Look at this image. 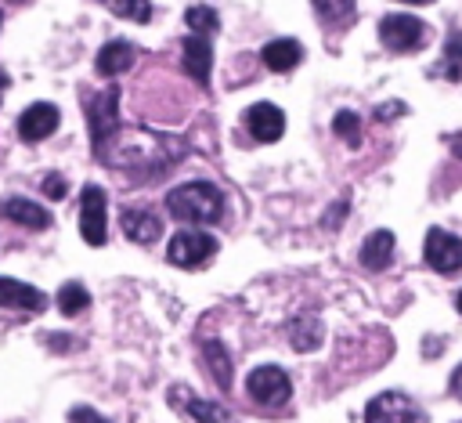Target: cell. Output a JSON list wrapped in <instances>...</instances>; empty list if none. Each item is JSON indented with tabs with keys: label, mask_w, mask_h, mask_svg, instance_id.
Wrapping results in <instances>:
<instances>
[{
	"label": "cell",
	"mask_w": 462,
	"mask_h": 423,
	"mask_svg": "<svg viewBox=\"0 0 462 423\" xmlns=\"http://www.w3.org/2000/svg\"><path fill=\"white\" fill-rule=\"evenodd\" d=\"M40 188H43L47 199H65V195H69V181H65L61 174H43Z\"/></svg>",
	"instance_id": "28"
},
{
	"label": "cell",
	"mask_w": 462,
	"mask_h": 423,
	"mask_svg": "<svg viewBox=\"0 0 462 423\" xmlns=\"http://www.w3.org/2000/svg\"><path fill=\"white\" fill-rule=\"evenodd\" d=\"M180 65H184V72H188L199 87H209L213 43H209L206 36H191V40H184V47H180Z\"/></svg>",
	"instance_id": "15"
},
{
	"label": "cell",
	"mask_w": 462,
	"mask_h": 423,
	"mask_svg": "<svg viewBox=\"0 0 462 423\" xmlns=\"http://www.w3.org/2000/svg\"><path fill=\"white\" fill-rule=\"evenodd\" d=\"M119 83H112V87H105L101 94H87L83 98V112H87V130H90V152H94V159L101 163L105 159V152H108V145L116 141V134H119Z\"/></svg>",
	"instance_id": "3"
},
{
	"label": "cell",
	"mask_w": 462,
	"mask_h": 423,
	"mask_svg": "<svg viewBox=\"0 0 462 423\" xmlns=\"http://www.w3.org/2000/svg\"><path fill=\"white\" fill-rule=\"evenodd\" d=\"M365 423H430V416L411 394L383 390L365 405Z\"/></svg>",
	"instance_id": "5"
},
{
	"label": "cell",
	"mask_w": 462,
	"mask_h": 423,
	"mask_svg": "<svg viewBox=\"0 0 462 423\" xmlns=\"http://www.w3.org/2000/svg\"><path fill=\"white\" fill-rule=\"evenodd\" d=\"M54 300H58V311H61L65 318L83 315V311L90 307V293H87V286H79V282H65Z\"/></svg>",
	"instance_id": "25"
},
{
	"label": "cell",
	"mask_w": 462,
	"mask_h": 423,
	"mask_svg": "<svg viewBox=\"0 0 462 423\" xmlns=\"http://www.w3.org/2000/svg\"><path fill=\"white\" fill-rule=\"evenodd\" d=\"M260 61L274 72H292L300 61H303V47L292 40V36H282V40H267L263 51H260Z\"/></svg>",
	"instance_id": "19"
},
{
	"label": "cell",
	"mask_w": 462,
	"mask_h": 423,
	"mask_svg": "<svg viewBox=\"0 0 462 423\" xmlns=\"http://www.w3.org/2000/svg\"><path fill=\"white\" fill-rule=\"evenodd\" d=\"M332 134H336L343 145L357 148V145H361V119H357L350 108H343V112L332 116Z\"/></svg>",
	"instance_id": "27"
},
{
	"label": "cell",
	"mask_w": 462,
	"mask_h": 423,
	"mask_svg": "<svg viewBox=\"0 0 462 423\" xmlns=\"http://www.w3.org/2000/svg\"><path fill=\"white\" fill-rule=\"evenodd\" d=\"M310 7L328 33H343L357 22V0H310Z\"/></svg>",
	"instance_id": "18"
},
{
	"label": "cell",
	"mask_w": 462,
	"mask_h": 423,
	"mask_svg": "<svg viewBox=\"0 0 462 423\" xmlns=\"http://www.w3.org/2000/svg\"><path fill=\"white\" fill-rule=\"evenodd\" d=\"M105 4L116 18H126V22H137V25H148L152 22V0H97Z\"/></svg>",
	"instance_id": "26"
},
{
	"label": "cell",
	"mask_w": 462,
	"mask_h": 423,
	"mask_svg": "<svg viewBox=\"0 0 462 423\" xmlns=\"http://www.w3.org/2000/svg\"><path fill=\"white\" fill-rule=\"evenodd\" d=\"M7 83H11V76L0 69V98H4V90H7Z\"/></svg>",
	"instance_id": "33"
},
{
	"label": "cell",
	"mask_w": 462,
	"mask_h": 423,
	"mask_svg": "<svg viewBox=\"0 0 462 423\" xmlns=\"http://www.w3.org/2000/svg\"><path fill=\"white\" fill-rule=\"evenodd\" d=\"M184 152H188V145L180 137L141 130V127H134V130L119 127L116 141L108 145L101 163L119 170V174H126L130 181H155V177L170 174L184 159Z\"/></svg>",
	"instance_id": "1"
},
{
	"label": "cell",
	"mask_w": 462,
	"mask_h": 423,
	"mask_svg": "<svg viewBox=\"0 0 462 423\" xmlns=\"http://www.w3.org/2000/svg\"><path fill=\"white\" fill-rule=\"evenodd\" d=\"M422 260L437 271V275H458L462 271V239L448 228H430L426 242H422Z\"/></svg>",
	"instance_id": "9"
},
{
	"label": "cell",
	"mask_w": 462,
	"mask_h": 423,
	"mask_svg": "<svg viewBox=\"0 0 462 423\" xmlns=\"http://www.w3.org/2000/svg\"><path fill=\"white\" fill-rule=\"evenodd\" d=\"M0 217L11 221V224H18V228H29V231H47V228H51V213H47L40 202L22 199V195L4 199V202H0Z\"/></svg>",
	"instance_id": "14"
},
{
	"label": "cell",
	"mask_w": 462,
	"mask_h": 423,
	"mask_svg": "<svg viewBox=\"0 0 462 423\" xmlns=\"http://www.w3.org/2000/svg\"><path fill=\"white\" fill-rule=\"evenodd\" d=\"M245 130L256 141L271 145V141H278L285 134V112L278 105H271V101H256V105L245 108Z\"/></svg>",
	"instance_id": "13"
},
{
	"label": "cell",
	"mask_w": 462,
	"mask_h": 423,
	"mask_svg": "<svg viewBox=\"0 0 462 423\" xmlns=\"http://www.w3.org/2000/svg\"><path fill=\"white\" fill-rule=\"evenodd\" d=\"M397 116H404V105H401V101H393V105H379V108H375V119H383V123H386V119H397Z\"/></svg>",
	"instance_id": "31"
},
{
	"label": "cell",
	"mask_w": 462,
	"mask_h": 423,
	"mask_svg": "<svg viewBox=\"0 0 462 423\" xmlns=\"http://www.w3.org/2000/svg\"><path fill=\"white\" fill-rule=\"evenodd\" d=\"M202 358H206V372L213 376V383L220 390H231V358H227L224 340H217V336L202 340Z\"/></svg>",
	"instance_id": "22"
},
{
	"label": "cell",
	"mask_w": 462,
	"mask_h": 423,
	"mask_svg": "<svg viewBox=\"0 0 462 423\" xmlns=\"http://www.w3.org/2000/svg\"><path fill=\"white\" fill-rule=\"evenodd\" d=\"M321 340H325V325H321V318L314 311H303V315H296L289 322V343H292V351H300V354L303 351H318Z\"/></svg>",
	"instance_id": "20"
},
{
	"label": "cell",
	"mask_w": 462,
	"mask_h": 423,
	"mask_svg": "<svg viewBox=\"0 0 462 423\" xmlns=\"http://www.w3.org/2000/svg\"><path fill=\"white\" fill-rule=\"evenodd\" d=\"M58 123H61V112H58V105L54 101H32L22 116H18V137L25 141V145H36V141H43V137H51L54 130H58Z\"/></svg>",
	"instance_id": "11"
},
{
	"label": "cell",
	"mask_w": 462,
	"mask_h": 423,
	"mask_svg": "<svg viewBox=\"0 0 462 423\" xmlns=\"http://www.w3.org/2000/svg\"><path fill=\"white\" fill-rule=\"evenodd\" d=\"M393 231H386V228H379V231H372L365 242H361V268H368V271H383L390 260H393Z\"/></svg>",
	"instance_id": "21"
},
{
	"label": "cell",
	"mask_w": 462,
	"mask_h": 423,
	"mask_svg": "<svg viewBox=\"0 0 462 423\" xmlns=\"http://www.w3.org/2000/svg\"><path fill=\"white\" fill-rule=\"evenodd\" d=\"M166 213L184 221L188 228L217 224L224 217V195L213 181H188L166 192Z\"/></svg>",
	"instance_id": "2"
},
{
	"label": "cell",
	"mask_w": 462,
	"mask_h": 423,
	"mask_svg": "<svg viewBox=\"0 0 462 423\" xmlns=\"http://www.w3.org/2000/svg\"><path fill=\"white\" fill-rule=\"evenodd\" d=\"M170 405L177 409V412H184L188 419H195V423H235V416L224 409V405H217V401H209V398H199V394H191L188 387H170Z\"/></svg>",
	"instance_id": "10"
},
{
	"label": "cell",
	"mask_w": 462,
	"mask_h": 423,
	"mask_svg": "<svg viewBox=\"0 0 462 423\" xmlns=\"http://www.w3.org/2000/svg\"><path fill=\"white\" fill-rule=\"evenodd\" d=\"M433 76L451 80V83H462V29H458V25L448 33L444 54H440V61L433 65Z\"/></svg>",
	"instance_id": "23"
},
{
	"label": "cell",
	"mask_w": 462,
	"mask_h": 423,
	"mask_svg": "<svg viewBox=\"0 0 462 423\" xmlns=\"http://www.w3.org/2000/svg\"><path fill=\"white\" fill-rule=\"evenodd\" d=\"M0 307H14V311L36 315V311L47 307V296H43V289H36V286H29V282L4 278V275H0Z\"/></svg>",
	"instance_id": "16"
},
{
	"label": "cell",
	"mask_w": 462,
	"mask_h": 423,
	"mask_svg": "<svg viewBox=\"0 0 462 423\" xmlns=\"http://www.w3.org/2000/svg\"><path fill=\"white\" fill-rule=\"evenodd\" d=\"M7 4H29V0H7Z\"/></svg>",
	"instance_id": "36"
},
{
	"label": "cell",
	"mask_w": 462,
	"mask_h": 423,
	"mask_svg": "<svg viewBox=\"0 0 462 423\" xmlns=\"http://www.w3.org/2000/svg\"><path fill=\"white\" fill-rule=\"evenodd\" d=\"M245 390L260 409H282L292 398V380L282 365H256L245 376Z\"/></svg>",
	"instance_id": "7"
},
{
	"label": "cell",
	"mask_w": 462,
	"mask_h": 423,
	"mask_svg": "<svg viewBox=\"0 0 462 423\" xmlns=\"http://www.w3.org/2000/svg\"><path fill=\"white\" fill-rule=\"evenodd\" d=\"M401 4H433V0H401Z\"/></svg>",
	"instance_id": "35"
},
{
	"label": "cell",
	"mask_w": 462,
	"mask_h": 423,
	"mask_svg": "<svg viewBox=\"0 0 462 423\" xmlns=\"http://www.w3.org/2000/svg\"><path fill=\"white\" fill-rule=\"evenodd\" d=\"M0 25H4V11H0Z\"/></svg>",
	"instance_id": "37"
},
{
	"label": "cell",
	"mask_w": 462,
	"mask_h": 423,
	"mask_svg": "<svg viewBox=\"0 0 462 423\" xmlns=\"http://www.w3.org/2000/svg\"><path fill=\"white\" fill-rule=\"evenodd\" d=\"M448 390L462 401V365H455V372H451V380H448Z\"/></svg>",
	"instance_id": "32"
},
{
	"label": "cell",
	"mask_w": 462,
	"mask_h": 423,
	"mask_svg": "<svg viewBox=\"0 0 462 423\" xmlns=\"http://www.w3.org/2000/svg\"><path fill=\"white\" fill-rule=\"evenodd\" d=\"M134 61H137V51H134L130 40H108V43L97 51V58H94V69H97V76L116 80V76H123Z\"/></svg>",
	"instance_id": "17"
},
{
	"label": "cell",
	"mask_w": 462,
	"mask_h": 423,
	"mask_svg": "<svg viewBox=\"0 0 462 423\" xmlns=\"http://www.w3.org/2000/svg\"><path fill=\"white\" fill-rule=\"evenodd\" d=\"M119 224H123V235L137 246H152L162 239V217L148 206H123Z\"/></svg>",
	"instance_id": "12"
},
{
	"label": "cell",
	"mask_w": 462,
	"mask_h": 423,
	"mask_svg": "<svg viewBox=\"0 0 462 423\" xmlns=\"http://www.w3.org/2000/svg\"><path fill=\"white\" fill-rule=\"evenodd\" d=\"M69 423H108L101 412H94L90 405H72L69 409Z\"/></svg>",
	"instance_id": "29"
},
{
	"label": "cell",
	"mask_w": 462,
	"mask_h": 423,
	"mask_svg": "<svg viewBox=\"0 0 462 423\" xmlns=\"http://www.w3.org/2000/svg\"><path fill=\"white\" fill-rule=\"evenodd\" d=\"M426 22H419L415 14H386L379 18V43L390 54H415L426 47Z\"/></svg>",
	"instance_id": "4"
},
{
	"label": "cell",
	"mask_w": 462,
	"mask_h": 423,
	"mask_svg": "<svg viewBox=\"0 0 462 423\" xmlns=\"http://www.w3.org/2000/svg\"><path fill=\"white\" fill-rule=\"evenodd\" d=\"M455 307H458V315H462V289L455 293Z\"/></svg>",
	"instance_id": "34"
},
{
	"label": "cell",
	"mask_w": 462,
	"mask_h": 423,
	"mask_svg": "<svg viewBox=\"0 0 462 423\" xmlns=\"http://www.w3.org/2000/svg\"><path fill=\"white\" fill-rule=\"evenodd\" d=\"M184 25L191 29V36H213L220 29V14L209 4H195L184 11Z\"/></svg>",
	"instance_id": "24"
},
{
	"label": "cell",
	"mask_w": 462,
	"mask_h": 423,
	"mask_svg": "<svg viewBox=\"0 0 462 423\" xmlns=\"http://www.w3.org/2000/svg\"><path fill=\"white\" fill-rule=\"evenodd\" d=\"M79 235L87 246H105L108 239V199L101 184H83L79 192Z\"/></svg>",
	"instance_id": "8"
},
{
	"label": "cell",
	"mask_w": 462,
	"mask_h": 423,
	"mask_svg": "<svg viewBox=\"0 0 462 423\" xmlns=\"http://www.w3.org/2000/svg\"><path fill=\"white\" fill-rule=\"evenodd\" d=\"M346 206H350L346 199H339V202H336V210L328 206V217L321 221V228H325V231H328V228H339V224H343V213H346Z\"/></svg>",
	"instance_id": "30"
},
{
	"label": "cell",
	"mask_w": 462,
	"mask_h": 423,
	"mask_svg": "<svg viewBox=\"0 0 462 423\" xmlns=\"http://www.w3.org/2000/svg\"><path fill=\"white\" fill-rule=\"evenodd\" d=\"M217 253V239L209 231H199V228H180L170 242H166V260L177 264V268H206Z\"/></svg>",
	"instance_id": "6"
}]
</instances>
